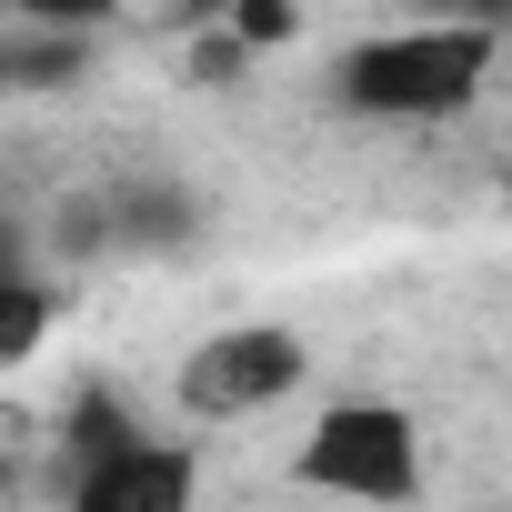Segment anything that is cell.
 <instances>
[{
    "mask_svg": "<svg viewBox=\"0 0 512 512\" xmlns=\"http://www.w3.org/2000/svg\"><path fill=\"white\" fill-rule=\"evenodd\" d=\"M302 382H312L302 332H282V322H231V332H211V342L181 362V412H191V422H241V412L292 402Z\"/></svg>",
    "mask_w": 512,
    "mask_h": 512,
    "instance_id": "3957f363",
    "label": "cell"
},
{
    "mask_svg": "<svg viewBox=\"0 0 512 512\" xmlns=\"http://www.w3.org/2000/svg\"><path fill=\"white\" fill-rule=\"evenodd\" d=\"M452 21H482V31H502V21H512V0H462Z\"/></svg>",
    "mask_w": 512,
    "mask_h": 512,
    "instance_id": "30bf717a",
    "label": "cell"
},
{
    "mask_svg": "<svg viewBox=\"0 0 512 512\" xmlns=\"http://www.w3.org/2000/svg\"><path fill=\"white\" fill-rule=\"evenodd\" d=\"M231 31H241L251 51H272V41H292V0H231Z\"/></svg>",
    "mask_w": 512,
    "mask_h": 512,
    "instance_id": "ba28073f",
    "label": "cell"
},
{
    "mask_svg": "<svg viewBox=\"0 0 512 512\" xmlns=\"http://www.w3.org/2000/svg\"><path fill=\"white\" fill-rule=\"evenodd\" d=\"M131 432H141V412H131L111 382H81V392H71V412H61V452H71V472H81L91 452H121Z\"/></svg>",
    "mask_w": 512,
    "mask_h": 512,
    "instance_id": "8992f818",
    "label": "cell"
},
{
    "mask_svg": "<svg viewBox=\"0 0 512 512\" xmlns=\"http://www.w3.org/2000/svg\"><path fill=\"white\" fill-rule=\"evenodd\" d=\"M41 332H51V292H41V282H21V292H11V322H0V362H31V352H41Z\"/></svg>",
    "mask_w": 512,
    "mask_h": 512,
    "instance_id": "52a82bcc",
    "label": "cell"
},
{
    "mask_svg": "<svg viewBox=\"0 0 512 512\" xmlns=\"http://www.w3.org/2000/svg\"><path fill=\"white\" fill-rule=\"evenodd\" d=\"M492 71V31L482 21H402L382 41L342 51V101L372 121H452Z\"/></svg>",
    "mask_w": 512,
    "mask_h": 512,
    "instance_id": "6da1fadb",
    "label": "cell"
},
{
    "mask_svg": "<svg viewBox=\"0 0 512 512\" xmlns=\"http://www.w3.org/2000/svg\"><path fill=\"white\" fill-rule=\"evenodd\" d=\"M0 71H11V91H61V81L91 71V31H71V21H21L11 51H0Z\"/></svg>",
    "mask_w": 512,
    "mask_h": 512,
    "instance_id": "5b68a950",
    "label": "cell"
},
{
    "mask_svg": "<svg viewBox=\"0 0 512 512\" xmlns=\"http://www.w3.org/2000/svg\"><path fill=\"white\" fill-rule=\"evenodd\" d=\"M191 502H201V462L161 432H131L121 452H91L71 472L61 512H191Z\"/></svg>",
    "mask_w": 512,
    "mask_h": 512,
    "instance_id": "277c9868",
    "label": "cell"
},
{
    "mask_svg": "<svg viewBox=\"0 0 512 512\" xmlns=\"http://www.w3.org/2000/svg\"><path fill=\"white\" fill-rule=\"evenodd\" d=\"M402 11H432V21H452V11H462V0H402Z\"/></svg>",
    "mask_w": 512,
    "mask_h": 512,
    "instance_id": "8fae6325",
    "label": "cell"
},
{
    "mask_svg": "<svg viewBox=\"0 0 512 512\" xmlns=\"http://www.w3.org/2000/svg\"><path fill=\"white\" fill-rule=\"evenodd\" d=\"M292 472L332 502H412L422 492V422L382 392H342V402L312 412Z\"/></svg>",
    "mask_w": 512,
    "mask_h": 512,
    "instance_id": "7a4b0ae2",
    "label": "cell"
},
{
    "mask_svg": "<svg viewBox=\"0 0 512 512\" xmlns=\"http://www.w3.org/2000/svg\"><path fill=\"white\" fill-rule=\"evenodd\" d=\"M11 11H21V21H71V31H101L121 0H11Z\"/></svg>",
    "mask_w": 512,
    "mask_h": 512,
    "instance_id": "9c48e42d",
    "label": "cell"
}]
</instances>
